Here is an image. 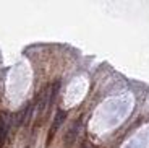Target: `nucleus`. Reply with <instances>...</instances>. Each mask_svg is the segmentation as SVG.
Instances as JSON below:
<instances>
[{
    "mask_svg": "<svg viewBox=\"0 0 149 148\" xmlns=\"http://www.w3.org/2000/svg\"><path fill=\"white\" fill-rule=\"evenodd\" d=\"M8 117L7 116H0V148L3 145L5 138H7V133H8Z\"/></svg>",
    "mask_w": 149,
    "mask_h": 148,
    "instance_id": "20e7f679",
    "label": "nucleus"
},
{
    "mask_svg": "<svg viewBox=\"0 0 149 148\" xmlns=\"http://www.w3.org/2000/svg\"><path fill=\"white\" fill-rule=\"evenodd\" d=\"M65 117H67V112H65V111H58V112L55 114V117H54V122H52V127H50V132H49V138H47L49 143H50L52 137L57 133V130L62 127V124H63Z\"/></svg>",
    "mask_w": 149,
    "mask_h": 148,
    "instance_id": "f03ea898",
    "label": "nucleus"
},
{
    "mask_svg": "<svg viewBox=\"0 0 149 148\" xmlns=\"http://www.w3.org/2000/svg\"><path fill=\"white\" fill-rule=\"evenodd\" d=\"M49 106H50V86L44 88L41 91V94H39V99H37V117H41Z\"/></svg>",
    "mask_w": 149,
    "mask_h": 148,
    "instance_id": "f257e3e1",
    "label": "nucleus"
},
{
    "mask_svg": "<svg viewBox=\"0 0 149 148\" xmlns=\"http://www.w3.org/2000/svg\"><path fill=\"white\" fill-rule=\"evenodd\" d=\"M81 148H93V145H91V143H88V142H86V143L84 145H83V147Z\"/></svg>",
    "mask_w": 149,
    "mask_h": 148,
    "instance_id": "39448f33",
    "label": "nucleus"
},
{
    "mask_svg": "<svg viewBox=\"0 0 149 148\" xmlns=\"http://www.w3.org/2000/svg\"><path fill=\"white\" fill-rule=\"evenodd\" d=\"M79 129H81V121L73 122L71 127L67 130V133H65V145H67V147H70V145L76 140V137H78V133H79Z\"/></svg>",
    "mask_w": 149,
    "mask_h": 148,
    "instance_id": "7ed1b4c3",
    "label": "nucleus"
}]
</instances>
